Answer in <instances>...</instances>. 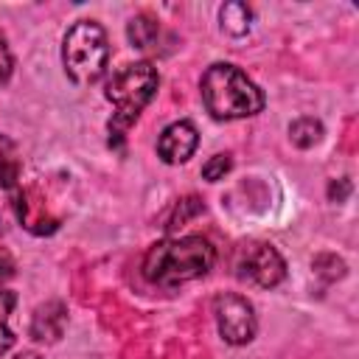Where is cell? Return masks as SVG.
I'll return each instance as SVG.
<instances>
[{
    "label": "cell",
    "mask_w": 359,
    "mask_h": 359,
    "mask_svg": "<svg viewBox=\"0 0 359 359\" xmlns=\"http://www.w3.org/2000/svg\"><path fill=\"white\" fill-rule=\"evenodd\" d=\"M216 261V250L202 236L163 238L143 255V278L157 286H180L205 278Z\"/></svg>",
    "instance_id": "cell-1"
},
{
    "label": "cell",
    "mask_w": 359,
    "mask_h": 359,
    "mask_svg": "<svg viewBox=\"0 0 359 359\" xmlns=\"http://www.w3.org/2000/svg\"><path fill=\"white\" fill-rule=\"evenodd\" d=\"M202 101L216 121L250 118L264 109V93L236 65L216 62L202 76Z\"/></svg>",
    "instance_id": "cell-2"
},
{
    "label": "cell",
    "mask_w": 359,
    "mask_h": 359,
    "mask_svg": "<svg viewBox=\"0 0 359 359\" xmlns=\"http://www.w3.org/2000/svg\"><path fill=\"white\" fill-rule=\"evenodd\" d=\"M157 84H160L157 67L149 65V62L123 65L121 70H115V73L109 76L104 95H107V101L115 107V115H112L109 129H112L118 137L140 118V112L146 109V104L154 98Z\"/></svg>",
    "instance_id": "cell-3"
},
{
    "label": "cell",
    "mask_w": 359,
    "mask_h": 359,
    "mask_svg": "<svg viewBox=\"0 0 359 359\" xmlns=\"http://www.w3.org/2000/svg\"><path fill=\"white\" fill-rule=\"evenodd\" d=\"M62 62L76 84H93L107 73L109 42L107 31L95 20H79L62 42Z\"/></svg>",
    "instance_id": "cell-4"
},
{
    "label": "cell",
    "mask_w": 359,
    "mask_h": 359,
    "mask_svg": "<svg viewBox=\"0 0 359 359\" xmlns=\"http://www.w3.org/2000/svg\"><path fill=\"white\" fill-rule=\"evenodd\" d=\"M213 317H216L219 334L230 345H247L255 337V328H258L255 309L241 294H233V292L216 294L213 297Z\"/></svg>",
    "instance_id": "cell-5"
},
{
    "label": "cell",
    "mask_w": 359,
    "mask_h": 359,
    "mask_svg": "<svg viewBox=\"0 0 359 359\" xmlns=\"http://www.w3.org/2000/svg\"><path fill=\"white\" fill-rule=\"evenodd\" d=\"M238 278L261 289H272L286 278V261L272 244H264V241L250 244L238 258Z\"/></svg>",
    "instance_id": "cell-6"
},
{
    "label": "cell",
    "mask_w": 359,
    "mask_h": 359,
    "mask_svg": "<svg viewBox=\"0 0 359 359\" xmlns=\"http://www.w3.org/2000/svg\"><path fill=\"white\" fill-rule=\"evenodd\" d=\"M196 143H199L196 126L191 121H174L163 129V135L157 140V154H160L163 163L180 165L196 151Z\"/></svg>",
    "instance_id": "cell-7"
},
{
    "label": "cell",
    "mask_w": 359,
    "mask_h": 359,
    "mask_svg": "<svg viewBox=\"0 0 359 359\" xmlns=\"http://www.w3.org/2000/svg\"><path fill=\"white\" fill-rule=\"evenodd\" d=\"M17 180H20V165H17L14 149L0 135V222L6 219L8 210H14V202L22 191V185Z\"/></svg>",
    "instance_id": "cell-8"
},
{
    "label": "cell",
    "mask_w": 359,
    "mask_h": 359,
    "mask_svg": "<svg viewBox=\"0 0 359 359\" xmlns=\"http://www.w3.org/2000/svg\"><path fill=\"white\" fill-rule=\"evenodd\" d=\"M67 325V309L59 300H50L45 306H39L31 317V337L36 342H56L65 334Z\"/></svg>",
    "instance_id": "cell-9"
},
{
    "label": "cell",
    "mask_w": 359,
    "mask_h": 359,
    "mask_svg": "<svg viewBox=\"0 0 359 359\" xmlns=\"http://www.w3.org/2000/svg\"><path fill=\"white\" fill-rule=\"evenodd\" d=\"M219 22H222V31H227L230 36H244L250 31V22H252V8L247 3H224L219 8Z\"/></svg>",
    "instance_id": "cell-10"
},
{
    "label": "cell",
    "mask_w": 359,
    "mask_h": 359,
    "mask_svg": "<svg viewBox=\"0 0 359 359\" xmlns=\"http://www.w3.org/2000/svg\"><path fill=\"white\" fill-rule=\"evenodd\" d=\"M126 34H129V42H132L135 48L146 50V48L154 45V39H157V34H160V25H157L149 14H137V17L129 20Z\"/></svg>",
    "instance_id": "cell-11"
},
{
    "label": "cell",
    "mask_w": 359,
    "mask_h": 359,
    "mask_svg": "<svg viewBox=\"0 0 359 359\" xmlns=\"http://www.w3.org/2000/svg\"><path fill=\"white\" fill-rule=\"evenodd\" d=\"M289 137L294 146L300 149H309L314 146L320 137H323V123L317 118H297L292 126H289Z\"/></svg>",
    "instance_id": "cell-12"
},
{
    "label": "cell",
    "mask_w": 359,
    "mask_h": 359,
    "mask_svg": "<svg viewBox=\"0 0 359 359\" xmlns=\"http://www.w3.org/2000/svg\"><path fill=\"white\" fill-rule=\"evenodd\" d=\"M11 309H14V294L11 292H6V289H0V359L11 351V345H14V334H11V328H8V314H11Z\"/></svg>",
    "instance_id": "cell-13"
},
{
    "label": "cell",
    "mask_w": 359,
    "mask_h": 359,
    "mask_svg": "<svg viewBox=\"0 0 359 359\" xmlns=\"http://www.w3.org/2000/svg\"><path fill=\"white\" fill-rule=\"evenodd\" d=\"M230 165H233L230 154H213V157L202 165V177H205L208 182H219V180H224V174L230 171Z\"/></svg>",
    "instance_id": "cell-14"
},
{
    "label": "cell",
    "mask_w": 359,
    "mask_h": 359,
    "mask_svg": "<svg viewBox=\"0 0 359 359\" xmlns=\"http://www.w3.org/2000/svg\"><path fill=\"white\" fill-rule=\"evenodd\" d=\"M11 67H14V59H11V50H8V45H6L3 34H0V84H6V81H8Z\"/></svg>",
    "instance_id": "cell-15"
},
{
    "label": "cell",
    "mask_w": 359,
    "mask_h": 359,
    "mask_svg": "<svg viewBox=\"0 0 359 359\" xmlns=\"http://www.w3.org/2000/svg\"><path fill=\"white\" fill-rule=\"evenodd\" d=\"M11 275V261L6 255H0V280H6Z\"/></svg>",
    "instance_id": "cell-16"
},
{
    "label": "cell",
    "mask_w": 359,
    "mask_h": 359,
    "mask_svg": "<svg viewBox=\"0 0 359 359\" xmlns=\"http://www.w3.org/2000/svg\"><path fill=\"white\" fill-rule=\"evenodd\" d=\"M14 359H42V356H39L36 351H20V353H17Z\"/></svg>",
    "instance_id": "cell-17"
}]
</instances>
